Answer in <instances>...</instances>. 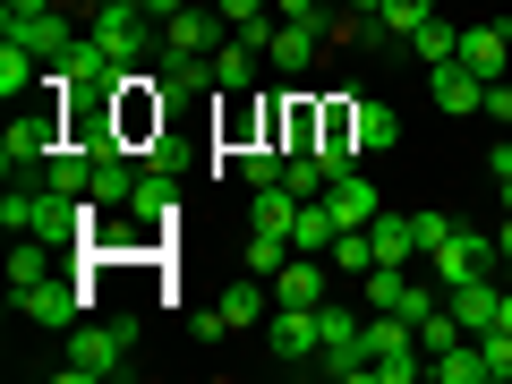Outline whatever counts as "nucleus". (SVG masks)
I'll use <instances>...</instances> for the list:
<instances>
[{
  "instance_id": "f257e3e1",
  "label": "nucleus",
  "mask_w": 512,
  "mask_h": 384,
  "mask_svg": "<svg viewBox=\"0 0 512 384\" xmlns=\"http://www.w3.org/2000/svg\"><path fill=\"white\" fill-rule=\"evenodd\" d=\"M128 367H137V325H94V316H77V325H69L60 376L103 384V376H128Z\"/></svg>"
},
{
  "instance_id": "f03ea898",
  "label": "nucleus",
  "mask_w": 512,
  "mask_h": 384,
  "mask_svg": "<svg viewBox=\"0 0 512 384\" xmlns=\"http://www.w3.org/2000/svg\"><path fill=\"white\" fill-rule=\"evenodd\" d=\"M60 146H69L60 103H18V111H9V137H0V163H9V180H43Z\"/></svg>"
},
{
  "instance_id": "7ed1b4c3",
  "label": "nucleus",
  "mask_w": 512,
  "mask_h": 384,
  "mask_svg": "<svg viewBox=\"0 0 512 384\" xmlns=\"http://www.w3.org/2000/svg\"><path fill=\"white\" fill-rule=\"evenodd\" d=\"M367 367H376V384H419L427 376V350H419V325L410 316H384L367 325Z\"/></svg>"
},
{
  "instance_id": "20e7f679",
  "label": "nucleus",
  "mask_w": 512,
  "mask_h": 384,
  "mask_svg": "<svg viewBox=\"0 0 512 384\" xmlns=\"http://www.w3.org/2000/svg\"><path fill=\"white\" fill-rule=\"evenodd\" d=\"M470 274H504V248H495L487 231H470V222H453V239L427 256V282L453 291V282H470Z\"/></svg>"
},
{
  "instance_id": "39448f33",
  "label": "nucleus",
  "mask_w": 512,
  "mask_h": 384,
  "mask_svg": "<svg viewBox=\"0 0 512 384\" xmlns=\"http://www.w3.org/2000/svg\"><path fill=\"white\" fill-rule=\"evenodd\" d=\"M86 35L103 43L111 60H128V69H137V60H146V35H163V26H154L146 9H137V0H94V18H86Z\"/></svg>"
},
{
  "instance_id": "423d86ee",
  "label": "nucleus",
  "mask_w": 512,
  "mask_h": 384,
  "mask_svg": "<svg viewBox=\"0 0 512 384\" xmlns=\"http://www.w3.org/2000/svg\"><path fill=\"white\" fill-rule=\"evenodd\" d=\"M9 299H18V316H35V325H52V333H69L77 325V316H94V291H86V282H26V291H9Z\"/></svg>"
},
{
  "instance_id": "0eeeda50",
  "label": "nucleus",
  "mask_w": 512,
  "mask_h": 384,
  "mask_svg": "<svg viewBox=\"0 0 512 384\" xmlns=\"http://www.w3.org/2000/svg\"><path fill=\"white\" fill-rule=\"evenodd\" d=\"M265 350H274L282 367H316V350H325V333H316V308H282L265 316Z\"/></svg>"
},
{
  "instance_id": "6e6552de",
  "label": "nucleus",
  "mask_w": 512,
  "mask_h": 384,
  "mask_svg": "<svg viewBox=\"0 0 512 384\" xmlns=\"http://www.w3.org/2000/svg\"><path fill=\"white\" fill-rule=\"evenodd\" d=\"M274 299H282V308H325V299H333V265L308 256V248H291V256H282V274H274Z\"/></svg>"
},
{
  "instance_id": "1a4fd4ad",
  "label": "nucleus",
  "mask_w": 512,
  "mask_h": 384,
  "mask_svg": "<svg viewBox=\"0 0 512 384\" xmlns=\"http://www.w3.org/2000/svg\"><path fill=\"white\" fill-rule=\"evenodd\" d=\"M171 205H180V163H171V154L154 146V163L137 171V197H128V214H137V222H154V231H163V222H171Z\"/></svg>"
},
{
  "instance_id": "9d476101",
  "label": "nucleus",
  "mask_w": 512,
  "mask_h": 384,
  "mask_svg": "<svg viewBox=\"0 0 512 384\" xmlns=\"http://www.w3.org/2000/svg\"><path fill=\"white\" fill-rule=\"evenodd\" d=\"M427 94H436V111H453V120H470L478 103H487V77L470 69V60H436V69H427Z\"/></svg>"
},
{
  "instance_id": "9b49d317",
  "label": "nucleus",
  "mask_w": 512,
  "mask_h": 384,
  "mask_svg": "<svg viewBox=\"0 0 512 384\" xmlns=\"http://www.w3.org/2000/svg\"><path fill=\"white\" fill-rule=\"evenodd\" d=\"M222 43H231V18L222 9H197V0L163 26V52H222Z\"/></svg>"
},
{
  "instance_id": "f8f14e48",
  "label": "nucleus",
  "mask_w": 512,
  "mask_h": 384,
  "mask_svg": "<svg viewBox=\"0 0 512 384\" xmlns=\"http://www.w3.org/2000/svg\"><path fill=\"white\" fill-rule=\"evenodd\" d=\"M325 197H333V214H342V231H367V222L384 214V197H376V180H367V171H333Z\"/></svg>"
},
{
  "instance_id": "ddd939ff",
  "label": "nucleus",
  "mask_w": 512,
  "mask_h": 384,
  "mask_svg": "<svg viewBox=\"0 0 512 384\" xmlns=\"http://www.w3.org/2000/svg\"><path fill=\"white\" fill-rule=\"evenodd\" d=\"M342 120H350V146H359V154L402 146V111H393V103H342Z\"/></svg>"
},
{
  "instance_id": "4468645a",
  "label": "nucleus",
  "mask_w": 512,
  "mask_h": 384,
  "mask_svg": "<svg viewBox=\"0 0 512 384\" xmlns=\"http://www.w3.org/2000/svg\"><path fill=\"white\" fill-rule=\"evenodd\" d=\"M274 146L282 154H316V146H325V111H316L308 94H291V103L274 111Z\"/></svg>"
},
{
  "instance_id": "2eb2a0df",
  "label": "nucleus",
  "mask_w": 512,
  "mask_h": 384,
  "mask_svg": "<svg viewBox=\"0 0 512 384\" xmlns=\"http://www.w3.org/2000/svg\"><path fill=\"white\" fill-rule=\"evenodd\" d=\"M316 52H325V26H291V18H282L274 35H265V60H274L282 77H299V69H316Z\"/></svg>"
},
{
  "instance_id": "dca6fc26",
  "label": "nucleus",
  "mask_w": 512,
  "mask_h": 384,
  "mask_svg": "<svg viewBox=\"0 0 512 384\" xmlns=\"http://www.w3.org/2000/svg\"><path fill=\"white\" fill-rule=\"evenodd\" d=\"M333 239H342V214H333V197H325V188H316V197H299V214H291V248L325 256Z\"/></svg>"
},
{
  "instance_id": "f3484780",
  "label": "nucleus",
  "mask_w": 512,
  "mask_h": 384,
  "mask_svg": "<svg viewBox=\"0 0 512 384\" xmlns=\"http://www.w3.org/2000/svg\"><path fill=\"white\" fill-rule=\"evenodd\" d=\"M461 60H470L478 77H504V60H512V26H504V18H487V26H461Z\"/></svg>"
},
{
  "instance_id": "a211bd4d",
  "label": "nucleus",
  "mask_w": 512,
  "mask_h": 384,
  "mask_svg": "<svg viewBox=\"0 0 512 384\" xmlns=\"http://www.w3.org/2000/svg\"><path fill=\"white\" fill-rule=\"evenodd\" d=\"M444 308H453L470 333H487L495 308H504V291H495V274H470V282H453V291H444Z\"/></svg>"
},
{
  "instance_id": "6ab92c4d",
  "label": "nucleus",
  "mask_w": 512,
  "mask_h": 384,
  "mask_svg": "<svg viewBox=\"0 0 512 384\" xmlns=\"http://www.w3.org/2000/svg\"><path fill=\"white\" fill-rule=\"evenodd\" d=\"M103 214H128V197H137V171H128V146H111L103 163H94V188H86Z\"/></svg>"
},
{
  "instance_id": "aec40b11",
  "label": "nucleus",
  "mask_w": 512,
  "mask_h": 384,
  "mask_svg": "<svg viewBox=\"0 0 512 384\" xmlns=\"http://www.w3.org/2000/svg\"><path fill=\"white\" fill-rule=\"evenodd\" d=\"M265 308H274V282H265V274H248V282H231V291H222L214 299V316H222V325H256V316H265Z\"/></svg>"
},
{
  "instance_id": "412c9836",
  "label": "nucleus",
  "mask_w": 512,
  "mask_h": 384,
  "mask_svg": "<svg viewBox=\"0 0 512 384\" xmlns=\"http://www.w3.org/2000/svg\"><path fill=\"white\" fill-rule=\"evenodd\" d=\"M367 239H376V265H419V231H410V214H376Z\"/></svg>"
},
{
  "instance_id": "4be33fe9",
  "label": "nucleus",
  "mask_w": 512,
  "mask_h": 384,
  "mask_svg": "<svg viewBox=\"0 0 512 384\" xmlns=\"http://www.w3.org/2000/svg\"><path fill=\"white\" fill-rule=\"evenodd\" d=\"M256 60H265V52H256V43H239V35L222 43V52H214V86H222V103L256 86Z\"/></svg>"
},
{
  "instance_id": "5701e85b",
  "label": "nucleus",
  "mask_w": 512,
  "mask_h": 384,
  "mask_svg": "<svg viewBox=\"0 0 512 384\" xmlns=\"http://www.w3.org/2000/svg\"><path fill=\"white\" fill-rule=\"evenodd\" d=\"M35 86H43V60L26 52V43H0V94H9V103H26Z\"/></svg>"
},
{
  "instance_id": "b1692460",
  "label": "nucleus",
  "mask_w": 512,
  "mask_h": 384,
  "mask_svg": "<svg viewBox=\"0 0 512 384\" xmlns=\"http://www.w3.org/2000/svg\"><path fill=\"white\" fill-rule=\"evenodd\" d=\"M427 376L436 384H487V350L461 342V350H444V359H427Z\"/></svg>"
},
{
  "instance_id": "393cba45",
  "label": "nucleus",
  "mask_w": 512,
  "mask_h": 384,
  "mask_svg": "<svg viewBox=\"0 0 512 384\" xmlns=\"http://www.w3.org/2000/svg\"><path fill=\"white\" fill-rule=\"evenodd\" d=\"M163 86H171V94L214 86V52H163Z\"/></svg>"
},
{
  "instance_id": "a878e982",
  "label": "nucleus",
  "mask_w": 512,
  "mask_h": 384,
  "mask_svg": "<svg viewBox=\"0 0 512 384\" xmlns=\"http://www.w3.org/2000/svg\"><path fill=\"white\" fill-rule=\"evenodd\" d=\"M291 214H299V188L291 180L256 188V231H282V239H291Z\"/></svg>"
},
{
  "instance_id": "bb28decb",
  "label": "nucleus",
  "mask_w": 512,
  "mask_h": 384,
  "mask_svg": "<svg viewBox=\"0 0 512 384\" xmlns=\"http://www.w3.org/2000/svg\"><path fill=\"white\" fill-rule=\"evenodd\" d=\"M52 239H18V248H9V291H26V282H52Z\"/></svg>"
},
{
  "instance_id": "cd10ccee",
  "label": "nucleus",
  "mask_w": 512,
  "mask_h": 384,
  "mask_svg": "<svg viewBox=\"0 0 512 384\" xmlns=\"http://www.w3.org/2000/svg\"><path fill=\"white\" fill-rule=\"evenodd\" d=\"M376 18H384V35H393V43H410V35H419L427 18H436V0H384Z\"/></svg>"
},
{
  "instance_id": "c85d7f7f",
  "label": "nucleus",
  "mask_w": 512,
  "mask_h": 384,
  "mask_svg": "<svg viewBox=\"0 0 512 384\" xmlns=\"http://www.w3.org/2000/svg\"><path fill=\"white\" fill-rule=\"evenodd\" d=\"M325 265H333V274H367V265H376V239H367V231H342V239L325 248Z\"/></svg>"
},
{
  "instance_id": "c756f323",
  "label": "nucleus",
  "mask_w": 512,
  "mask_h": 384,
  "mask_svg": "<svg viewBox=\"0 0 512 384\" xmlns=\"http://www.w3.org/2000/svg\"><path fill=\"white\" fill-rule=\"evenodd\" d=\"M282 256H291V239H282V231H256V222H248V274L274 282V274H282Z\"/></svg>"
},
{
  "instance_id": "7c9ffc66",
  "label": "nucleus",
  "mask_w": 512,
  "mask_h": 384,
  "mask_svg": "<svg viewBox=\"0 0 512 384\" xmlns=\"http://www.w3.org/2000/svg\"><path fill=\"white\" fill-rule=\"evenodd\" d=\"M239 171H248V188H274L282 171H291V154L282 146H239Z\"/></svg>"
},
{
  "instance_id": "2f4dec72",
  "label": "nucleus",
  "mask_w": 512,
  "mask_h": 384,
  "mask_svg": "<svg viewBox=\"0 0 512 384\" xmlns=\"http://www.w3.org/2000/svg\"><path fill=\"white\" fill-rule=\"evenodd\" d=\"M410 52H419L427 69H436V60H453V52H461V26H444V18H427L419 35H410Z\"/></svg>"
},
{
  "instance_id": "473e14b6",
  "label": "nucleus",
  "mask_w": 512,
  "mask_h": 384,
  "mask_svg": "<svg viewBox=\"0 0 512 384\" xmlns=\"http://www.w3.org/2000/svg\"><path fill=\"white\" fill-rule=\"evenodd\" d=\"M478 350H487V384H504V376H512V333L487 325V333H478Z\"/></svg>"
},
{
  "instance_id": "72a5a7b5",
  "label": "nucleus",
  "mask_w": 512,
  "mask_h": 384,
  "mask_svg": "<svg viewBox=\"0 0 512 384\" xmlns=\"http://www.w3.org/2000/svg\"><path fill=\"white\" fill-rule=\"evenodd\" d=\"M410 231H419V265H427V256L453 239V214H410Z\"/></svg>"
},
{
  "instance_id": "f704fd0d",
  "label": "nucleus",
  "mask_w": 512,
  "mask_h": 384,
  "mask_svg": "<svg viewBox=\"0 0 512 384\" xmlns=\"http://www.w3.org/2000/svg\"><path fill=\"white\" fill-rule=\"evenodd\" d=\"M274 18H291V26H333V9H325V0H274Z\"/></svg>"
},
{
  "instance_id": "c9c22d12",
  "label": "nucleus",
  "mask_w": 512,
  "mask_h": 384,
  "mask_svg": "<svg viewBox=\"0 0 512 384\" xmlns=\"http://www.w3.org/2000/svg\"><path fill=\"white\" fill-rule=\"evenodd\" d=\"M60 0H0V26H26V18H52Z\"/></svg>"
},
{
  "instance_id": "e433bc0d",
  "label": "nucleus",
  "mask_w": 512,
  "mask_h": 384,
  "mask_svg": "<svg viewBox=\"0 0 512 384\" xmlns=\"http://www.w3.org/2000/svg\"><path fill=\"white\" fill-rule=\"evenodd\" d=\"M478 111H487L495 128H512V86H504V77H487V103H478Z\"/></svg>"
},
{
  "instance_id": "4c0bfd02",
  "label": "nucleus",
  "mask_w": 512,
  "mask_h": 384,
  "mask_svg": "<svg viewBox=\"0 0 512 384\" xmlns=\"http://www.w3.org/2000/svg\"><path fill=\"white\" fill-rule=\"evenodd\" d=\"M137 9H146L154 26H171V18H180V9H188V0H137Z\"/></svg>"
},
{
  "instance_id": "58836bf2",
  "label": "nucleus",
  "mask_w": 512,
  "mask_h": 384,
  "mask_svg": "<svg viewBox=\"0 0 512 384\" xmlns=\"http://www.w3.org/2000/svg\"><path fill=\"white\" fill-rule=\"evenodd\" d=\"M487 171H495V180H512V137H504V146L487 154Z\"/></svg>"
},
{
  "instance_id": "ea45409f",
  "label": "nucleus",
  "mask_w": 512,
  "mask_h": 384,
  "mask_svg": "<svg viewBox=\"0 0 512 384\" xmlns=\"http://www.w3.org/2000/svg\"><path fill=\"white\" fill-rule=\"evenodd\" d=\"M342 9H350V18H376V9H384V0H342Z\"/></svg>"
},
{
  "instance_id": "a19ab883",
  "label": "nucleus",
  "mask_w": 512,
  "mask_h": 384,
  "mask_svg": "<svg viewBox=\"0 0 512 384\" xmlns=\"http://www.w3.org/2000/svg\"><path fill=\"white\" fill-rule=\"evenodd\" d=\"M495 248H504V256H512V214H504V222H495Z\"/></svg>"
},
{
  "instance_id": "79ce46f5",
  "label": "nucleus",
  "mask_w": 512,
  "mask_h": 384,
  "mask_svg": "<svg viewBox=\"0 0 512 384\" xmlns=\"http://www.w3.org/2000/svg\"><path fill=\"white\" fill-rule=\"evenodd\" d=\"M495 197H504V214H512V180H495Z\"/></svg>"
},
{
  "instance_id": "37998d69",
  "label": "nucleus",
  "mask_w": 512,
  "mask_h": 384,
  "mask_svg": "<svg viewBox=\"0 0 512 384\" xmlns=\"http://www.w3.org/2000/svg\"><path fill=\"white\" fill-rule=\"evenodd\" d=\"M504 282H512V256H504Z\"/></svg>"
}]
</instances>
